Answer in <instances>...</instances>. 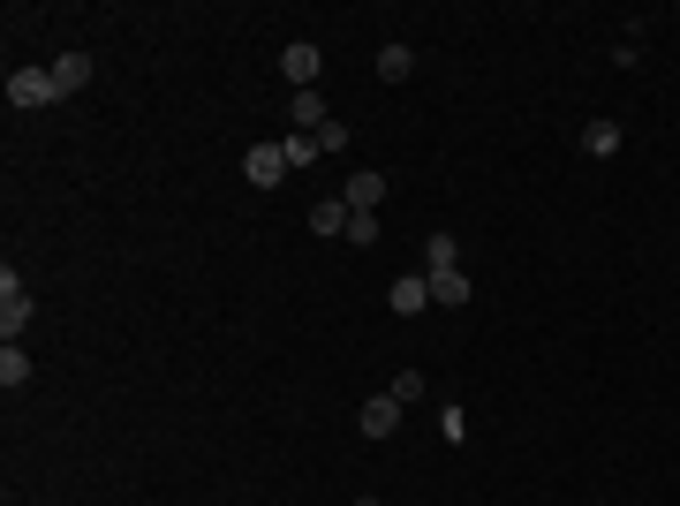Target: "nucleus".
<instances>
[{
	"instance_id": "obj_6",
	"label": "nucleus",
	"mask_w": 680,
	"mask_h": 506,
	"mask_svg": "<svg viewBox=\"0 0 680 506\" xmlns=\"http://www.w3.org/2000/svg\"><path fill=\"white\" fill-rule=\"evenodd\" d=\"M280 76H288L295 91H318V46H288V53H280Z\"/></svg>"
},
{
	"instance_id": "obj_2",
	"label": "nucleus",
	"mask_w": 680,
	"mask_h": 506,
	"mask_svg": "<svg viewBox=\"0 0 680 506\" xmlns=\"http://www.w3.org/2000/svg\"><path fill=\"white\" fill-rule=\"evenodd\" d=\"M61 91H53V68H15L8 76V106H53Z\"/></svg>"
},
{
	"instance_id": "obj_18",
	"label": "nucleus",
	"mask_w": 680,
	"mask_h": 506,
	"mask_svg": "<svg viewBox=\"0 0 680 506\" xmlns=\"http://www.w3.org/2000/svg\"><path fill=\"white\" fill-rule=\"evenodd\" d=\"M348 242H378V212H348Z\"/></svg>"
},
{
	"instance_id": "obj_7",
	"label": "nucleus",
	"mask_w": 680,
	"mask_h": 506,
	"mask_svg": "<svg viewBox=\"0 0 680 506\" xmlns=\"http://www.w3.org/2000/svg\"><path fill=\"white\" fill-rule=\"evenodd\" d=\"M424 280H431V303H446V311H462V303H469V295H477V288H469V273H462V265H446V273H424Z\"/></svg>"
},
{
	"instance_id": "obj_4",
	"label": "nucleus",
	"mask_w": 680,
	"mask_h": 506,
	"mask_svg": "<svg viewBox=\"0 0 680 506\" xmlns=\"http://www.w3.org/2000/svg\"><path fill=\"white\" fill-rule=\"evenodd\" d=\"M242 174H250V181H257V189H273V181H288V152H280V144H250V152H242Z\"/></svg>"
},
{
	"instance_id": "obj_17",
	"label": "nucleus",
	"mask_w": 680,
	"mask_h": 506,
	"mask_svg": "<svg viewBox=\"0 0 680 506\" xmlns=\"http://www.w3.org/2000/svg\"><path fill=\"white\" fill-rule=\"evenodd\" d=\"M386 393L408 408V401H424V393H431V378H424V370H393V385H386Z\"/></svg>"
},
{
	"instance_id": "obj_10",
	"label": "nucleus",
	"mask_w": 680,
	"mask_h": 506,
	"mask_svg": "<svg viewBox=\"0 0 680 506\" xmlns=\"http://www.w3.org/2000/svg\"><path fill=\"white\" fill-rule=\"evenodd\" d=\"M408 76H416V53H408L401 38H393V46H378V84H408Z\"/></svg>"
},
{
	"instance_id": "obj_9",
	"label": "nucleus",
	"mask_w": 680,
	"mask_h": 506,
	"mask_svg": "<svg viewBox=\"0 0 680 506\" xmlns=\"http://www.w3.org/2000/svg\"><path fill=\"white\" fill-rule=\"evenodd\" d=\"M84 84H91V53H61V61H53V91H61V99H76Z\"/></svg>"
},
{
	"instance_id": "obj_14",
	"label": "nucleus",
	"mask_w": 680,
	"mask_h": 506,
	"mask_svg": "<svg viewBox=\"0 0 680 506\" xmlns=\"http://www.w3.org/2000/svg\"><path fill=\"white\" fill-rule=\"evenodd\" d=\"M280 152H288V167H311V160H326V144H318V137H303V129H288V137H280Z\"/></svg>"
},
{
	"instance_id": "obj_11",
	"label": "nucleus",
	"mask_w": 680,
	"mask_h": 506,
	"mask_svg": "<svg viewBox=\"0 0 680 506\" xmlns=\"http://www.w3.org/2000/svg\"><path fill=\"white\" fill-rule=\"evenodd\" d=\"M288 114H295V129H303V137H318V129H326V122H333V114H326V99H318V91H295V106H288Z\"/></svg>"
},
{
	"instance_id": "obj_5",
	"label": "nucleus",
	"mask_w": 680,
	"mask_h": 506,
	"mask_svg": "<svg viewBox=\"0 0 680 506\" xmlns=\"http://www.w3.org/2000/svg\"><path fill=\"white\" fill-rule=\"evenodd\" d=\"M340 197H348V212H378V204H386V174L355 167V174H348V189H340Z\"/></svg>"
},
{
	"instance_id": "obj_15",
	"label": "nucleus",
	"mask_w": 680,
	"mask_h": 506,
	"mask_svg": "<svg viewBox=\"0 0 680 506\" xmlns=\"http://www.w3.org/2000/svg\"><path fill=\"white\" fill-rule=\"evenodd\" d=\"M446 265H462V250H454V235L439 227V235L424 242V273H446Z\"/></svg>"
},
{
	"instance_id": "obj_13",
	"label": "nucleus",
	"mask_w": 680,
	"mask_h": 506,
	"mask_svg": "<svg viewBox=\"0 0 680 506\" xmlns=\"http://www.w3.org/2000/svg\"><path fill=\"white\" fill-rule=\"evenodd\" d=\"M311 235H348V197H326V204H311Z\"/></svg>"
},
{
	"instance_id": "obj_8",
	"label": "nucleus",
	"mask_w": 680,
	"mask_h": 506,
	"mask_svg": "<svg viewBox=\"0 0 680 506\" xmlns=\"http://www.w3.org/2000/svg\"><path fill=\"white\" fill-rule=\"evenodd\" d=\"M386 303H393V318H416V311H424V303H431V280H424V273H401V280H393V295H386Z\"/></svg>"
},
{
	"instance_id": "obj_1",
	"label": "nucleus",
	"mask_w": 680,
	"mask_h": 506,
	"mask_svg": "<svg viewBox=\"0 0 680 506\" xmlns=\"http://www.w3.org/2000/svg\"><path fill=\"white\" fill-rule=\"evenodd\" d=\"M23 326H30V288H23L15 265H8V273H0V340H15Z\"/></svg>"
},
{
	"instance_id": "obj_3",
	"label": "nucleus",
	"mask_w": 680,
	"mask_h": 506,
	"mask_svg": "<svg viewBox=\"0 0 680 506\" xmlns=\"http://www.w3.org/2000/svg\"><path fill=\"white\" fill-rule=\"evenodd\" d=\"M355 423H363V439L378 446V439H393V431H401V401H393V393H370Z\"/></svg>"
},
{
	"instance_id": "obj_12",
	"label": "nucleus",
	"mask_w": 680,
	"mask_h": 506,
	"mask_svg": "<svg viewBox=\"0 0 680 506\" xmlns=\"http://www.w3.org/2000/svg\"><path fill=\"white\" fill-rule=\"evenodd\" d=\"M582 152H590V160H613V152H620V122H605V114H597V122L582 129Z\"/></svg>"
},
{
	"instance_id": "obj_16",
	"label": "nucleus",
	"mask_w": 680,
	"mask_h": 506,
	"mask_svg": "<svg viewBox=\"0 0 680 506\" xmlns=\"http://www.w3.org/2000/svg\"><path fill=\"white\" fill-rule=\"evenodd\" d=\"M0 385H8V393H15V385H30V355H23L15 340L0 347Z\"/></svg>"
}]
</instances>
